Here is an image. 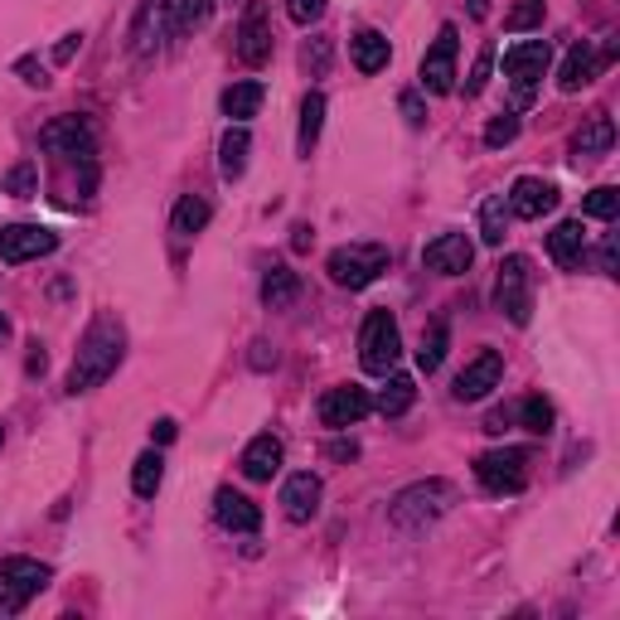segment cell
Returning <instances> with one entry per match:
<instances>
[{
  "mask_svg": "<svg viewBox=\"0 0 620 620\" xmlns=\"http://www.w3.org/2000/svg\"><path fill=\"white\" fill-rule=\"evenodd\" d=\"M126 359V329L122 321H112V315H98V321L88 325L83 345L73 354V368H69V393H92L98 384H108V378L122 368Z\"/></svg>",
  "mask_w": 620,
  "mask_h": 620,
  "instance_id": "1",
  "label": "cell"
},
{
  "mask_svg": "<svg viewBox=\"0 0 620 620\" xmlns=\"http://www.w3.org/2000/svg\"><path fill=\"white\" fill-rule=\"evenodd\" d=\"M451 505H456L451 480H421V485H407V490L393 499L388 519H393V529L417 533V529H427V524H437L441 514H451Z\"/></svg>",
  "mask_w": 620,
  "mask_h": 620,
  "instance_id": "2",
  "label": "cell"
},
{
  "mask_svg": "<svg viewBox=\"0 0 620 620\" xmlns=\"http://www.w3.org/2000/svg\"><path fill=\"white\" fill-rule=\"evenodd\" d=\"M388 262H393V253L384 243H349V247H335V253H329L325 272H329V282L335 286L364 292V286H374L378 276L388 272Z\"/></svg>",
  "mask_w": 620,
  "mask_h": 620,
  "instance_id": "3",
  "label": "cell"
},
{
  "mask_svg": "<svg viewBox=\"0 0 620 620\" xmlns=\"http://www.w3.org/2000/svg\"><path fill=\"white\" fill-rule=\"evenodd\" d=\"M548 63H552V44H548V39H524V44L505 49V78L514 88V108H529V102H533V92H538V83H543Z\"/></svg>",
  "mask_w": 620,
  "mask_h": 620,
  "instance_id": "4",
  "label": "cell"
},
{
  "mask_svg": "<svg viewBox=\"0 0 620 620\" xmlns=\"http://www.w3.org/2000/svg\"><path fill=\"white\" fill-rule=\"evenodd\" d=\"M403 359V335H398V321H393V311H368V321L359 329V364L368 374H393Z\"/></svg>",
  "mask_w": 620,
  "mask_h": 620,
  "instance_id": "5",
  "label": "cell"
},
{
  "mask_svg": "<svg viewBox=\"0 0 620 620\" xmlns=\"http://www.w3.org/2000/svg\"><path fill=\"white\" fill-rule=\"evenodd\" d=\"M495 306L509 315L514 325H529L533 315V267L529 257H505L499 262V276H495Z\"/></svg>",
  "mask_w": 620,
  "mask_h": 620,
  "instance_id": "6",
  "label": "cell"
},
{
  "mask_svg": "<svg viewBox=\"0 0 620 620\" xmlns=\"http://www.w3.org/2000/svg\"><path fill=\"white\" fill-rule=\"evenodd\" d=\"M49 562H34V558H6L0 562V611L16 616L30 606V597L49 587Z\"/></svg>",
  "mask_w": 620,
  "mask_h": 620,
  "instance_id": "7",
  "label": "cell"
},
{
  "mask_svg": "<svg viewBox=\"0 0 620 620\" xmlns=\"http://www.w3.org/2000/svg\"><path fill=\"white\" fill-rule=\"evenodd\" d=\"M475 480L490 495H519L529 485V451L524 446H505V451H485L475 460Z\"/></svg>",
  "mask_w": 620,
  "mask_h": 620,
  "instance_id": "8",
  "label": "cell"
},
{
  "mask_svg": "<svg viewBox=\"0 0 620 620\" xmlns=\"http://www.w3.org/2000/svg\"><path fill=\"white\" fill-rule=\"evenodd\" d=\"M456 54H460V34L456 24H441V34L431 39V49L421 54V92H431V98H441V92L456 88Z\"/></svg>",
  "mask_w": 620,
  "mask_h": 620,
  "instance_id": "9",
  "label": "cell"
},
{
  "mask_svg": "<svg viewBox=\"0 0 620 620\" xmlns=\"http://www.w3.org/2000/svg\"><path fill=\"white\" fill-rule=\"evenodd\" d=\"M54 247H59V233L39 228V223H6V228H0V262H10V267L49 257Z\"/></svg>",
  "mask_w": 620,
  "mask_h": 620,
  "instance_id": "10",
  "label": "cell"
},
{
  "mask_svg": "<svg viewBox=\"0 0 620 620\" xmlns=\"http://www.w3.org/2000/svg\"><path fill=\"white\" fill-rule=\"evenodd\" d=\"M315 413H321V421L329 431H345V427H354V421H364L368 413H374V398H368V388H359V384H339V388L325 393Z\"/></svg>",
  "mask_w": 620,
  "mask_h": 620,
  "instance_id": "11",
  "label": "cell"
},
{
  "mask_svg": "<svg viewBox=\"0 0 620 620\" xmlns=\"http://www.w3.org/2000/svg\"><path fill=\"white\" fill-rule=\"evenodd\" d=\"M39 141H44V151L78 155V161H92V151H98V136H92V126L83 116H59V122H49L39 131Z\"/></svg>",
  "mask_w": 620,
  "mask_h": 620,
  "instance_id": "12",
  "label": "cell"
},
{
  "mask_svg": "<svg viewBox=\"0 0 620 620\" xmlns=\"http://www.w3.org/2000/svg\"><path fill=\"white\" fill-rule=\"evenodd\" d=\"M505 204H509L514 218H543V214L558 209V184L538 180V175H524V180H514V190L505 194Z\"/></svg>",
  "mask_w": 620,
  "mask_h": 620,
  "instance_id": "13",
  "label": "cell"
},
{
  "mask_svg": "<svg viewBox=\"0 0 620 620\" xmlns=\"http://www.w3.org/2000/svg\"><path fill=\"white\" fill-rule=\"evenodd\" d=\"M499 378H505V359H499L495 349L475 354V359L460 368V378H456V403H480L490 388H499Z\"/></svg>",
  "mask_w": 620,
  "mask_h": 620,
  "instance_id": "14",
  "label": "cell"
},
{
  "mask_svg": "<svg viewBox=\"0 0 620 620\" xmlns=\"http://www.w3.org/2000/svg\"><path fill=\"white\" fill-rule=\"evenodd\" d=\"M470 257H475V247H470L466 233H437L427 247H421V262H427L431 272H441V276L470 272Z\"/></svg>",
  "mask_w": 620,
  "mask_h": 620,
  "instance_id": "15",
  "label": "cell"
},
{
  "mask_svg": "<svg viewBox=\"0 0 620 620\" xmlns=\"http://www.w3.org/2000/svg\"><path fill=\"white\" fill-rule=\"evenodd\" d=\"M606 63H611V49H591L587 39L582 44H572L567 49V59H562V73H558V88L562 92H582L591 78H597Z\"/></svg>",
  "mask_w": 620,
  "mask_h": 620,
  "instance_id": "16",
  "label": "cell"
},
{
  "mask_svg": "<svg viewBox=\"0 0 620 620\" xmlns=\"http://www.w3.org/2000/svg\"><path fill=\"white\" fill-rule=\"evenodd\" d=\"M321 475H311V470H301L292 475V480L282 485V509H286V519L292 524H311L315 514H321Z\"/></svg>",
  "mask_w": 620,
  "mask_h": 620,
  "instance_id": "17",
  "label": "cell"
},
{
  "mask_svg": "<svg viewBox=\"0 0 620 620\" xmlns=\"http://www.w3.org/2000/svg\"><path fill=\"white\" fill-rule=\"evenodd\" d=\"M165 16H170V0H141L136 20H131V49H136L141 59L161 49V39H165Z\"/></svg>",
  "mask_w": 620,
  "mask_h": 620,
  "instance_id": "18",
  "label": "cell"
},
{
  "mask_svg": "<svg viewBox=\"0 0 620 620\" xmlns=\"http://www.w3.org/2000/svg\"><path fill=\"white\" fill-rule=\"evenodd\" d=\"M237 59L247 63V69H262V63L272 59V24L262 16V6H253L243 16V30H237Z\"/></svg>",
  "mask_w": 620,
  "mask_h": 620,
  "instance_id": "19",
  "label": "cell"
},
{
  "mask_svg": "<svg viewBox=\"0 0 620 620\" xmlns=\"http://www.w3.org/2000/svg\"><path fill=\"white\" fill-rule=\"evenodd\" d=\"M214 519L228 533H257L262 529V509L247 495H237V490H218L214 495Z\"/></svg>",
  "mask_w": 620,
  "mask_h": 620,
  "instance_id": "20",
  "label": "cell"
},
{
  "mask_svg": "<svg viewBox=\"0 0 620 620\" xmlns=\"http://www.w3.org/2000/svg\"><path fill=\"white\" fill-rule=\"evenodd\" d=\"M548 253H552V262H558L562 272L582 267V257H587V233H582V218H567V223H558V228L548 233Z\"/></svg>",
  "mask_w": 620,
  "mask_h": 620,
  "instance_id": "21",
  "label": "cell"
},
{
  "mask_svg": "<svg viewBox=\"0 0 620 620\" xmlns=\"http://www.w3.org/2000/svg\"><path fill=\"white\" fill-rule=\"evenodd\" d=\"M237 466H243L247 480H272V475L282 470V441H276L272 431H262V437L243 446V460H237Z\"/></svg>",
  "mask_w": 620,
  "mask_h": 620,
  "instance_id": "22",
  "label": "cell"
},
{
  "mask_svg": "<svg viewBox=\"0 0 620 620\" xmlns=\"http://www.w3.org/2000/svg\"><path fill=\"white\" fill-rule=\"evenodd\" d=\"M349 59H354V69H359L364 78L384 73V69H388V59H393L388 34H378V30H359V34L349 39Z\"/></svg>",
  "mask_w": 620,
  "mask_h": 620,
  "instance_id": "23",
  "label": "cell"
},
{
  "mask_svg": "<svg viewBox=\"0 0 620 620\" xmlns=\"http://www.w3.org/2000/svg\"><path fill=\"white\" fill-rule=\"evenodd\" d=\"M247 151H253V136H247V126L243 122H233L228 131H223V141H218V170H223V180H243V170H247Z\"/></svg>",
  "mask_w": 620,
  "mask_h": 620,
  "instance_id": "24",
  "label": "cell"
},
{
  "mask_svg": "<svg viewBox=\"0 0 620 620\" xmlns=\"http://www.w3.org/2000/svg\"><path fill=\"white\" fill-rule=\"evenodd\" d=\"M616 146V122L611 116H591V122L577 131V141H572V151H577V161H601V155H611Z\"/></svg>",
  "mask_w": 620,
  "mask_h": 620,
  "instance_id": "25",
  "label": "cell"
},
{
  "mask_svg": "<svg viewBox=\"0 0 620 620\" xmlns=\"http://www.w3.org/2000/svg\"><path fill=\"white\" fill-rule=\"evenodd\" d=\"M262 98H267V88L257 83V78H243V83H233L223 92V116H233V122H247V116H257Z\"/></svg>",
  "mask_w": 620,
  "mask_h": 620,
  "instance_id": "26",
  "label": "cell"
},
{
  "mask_svg": "<svg viewBox=\"0 0 620 620\" xmlns=\"http://www.w3.org/2000/svg\"><path fill=\"white\" fill-rule=\"evenodd\" d=\"M296 296H301V276L292 267H272L262 276V306L267 311H286Z\"/></svg>",
  "mask_w": 620,
  "mask_h": 620,
  "instance_id": "27",
  "label": "cell"
},
{
  "mask_svg": "<svg viewBox=\"0 0 620 620\" xmlns=\"http://www.w3.org/2000/svg\"><path fill=\"white\" fill-rule=\"evenodd\" d=\"M209 218H214V204H209L204 194H184V200L175 204V218H170V223H175L180 237H194V233H204Z\"/></svg>",
  "mask_w": 620,
  "mask_h": 620,
  "instance_id": "28",
  "label": "cell"
},
{
  "mask_svg": "<svg viewBox=\"0 0 620 620\" xmlns=\"http://www.w3.org/2000/svg\"><path fill=\"white\" fill-rule=\"evenodd\" d=\"M384 378H388V388L374 398V407H378L384 417H403L407 407H413V398H417V384H413L407 374H384Z\"/></svg>",
  "mask_w": 620,
  "mask_h": 620,
  "instance_id": "29",
  "label": "cell"
},
{
  "mask_svg": "<svg viewBox=\"0 0 620 620\" xmlns=\"http://www.w3.org/2000/svg\"><path fill=\"white\" fill-rule=\"evenodd\" d=\"M321 126H325V98H321V92H311V98L301 102V131H296L301 155L315 151V141H321Z\"/></svg>",
  "mask_w": 620,
  "mask_h": 620,
  "instance_id": "30",
  "label": "cell"
},
{
  "mask_svg": "<svg viewBox=\"0 0 620 620\" xmlns=\"http://www.w3.org/2000/svg\"><path fill=\"white\" fill-rule=\"evenodd\" d=\"M446 345H451V329H446V321H431V329L421 335V349H417L421 374H437L441 359H446Z\"/></svg>",
  "mask_w": 620,
  "mask_h": 620,
  "instance_id": "31",
  "label": "cell"
},
{
  "mask_svg": "<svg viewBox=\"0 0 620 620\" xmlns=\"http://www.w3.org/2000/svg\"><path fill=\"white\" fill-rule=\"evenodd\" d=\"M509 204H505V194H490V200H485L480 204V237H485V243H490V247H499V243H505V228H509Z\"/></svg>",
  "mask_w": 620,
  "mask_h": 620,
  "instance_id": "32",
  "label": "cell"
},
{
  "mask_svg": "<svg viewBox=\"0 0 620 620\" xmlns=\"http://www.w3.org/2000/svg\"><path fill=\"white\" fill-rule=\"evenodd\" d=\"M161 480H165V456L161 451H146L131 466V490H136L141 499H151L155 490H161Z\"/></svg>",
  "mask_w": 620,
  "mask_h": 620,
  "instance_id": "33",
  "label": "cell"
},
{
  "mask_svg": "<svg viewBox=\"0 0 620 620\" xmlns=\"http://www.w3.org/2000/svg\"><path fill=\"white\" fill-rule=\"evenodd\" d=\"M514 421H519L524 431H533V437H548V431H552V403L524 398L519 407H514Z\"/></svg>",
  "mask_w": 620,
  "mask_h": 620,
  "instance_id": "34",
  "label": "cell"
},
{
  "mask_svg": "<svg viewBox=\"0 0 620 620\" xmlns=\"http://www.w3.org/2000/svg\"><path fill=\"white\" fill-rule=\"evenodd\" d=\"M582 214H587V218L611 223V218L620 214V190H616V184H601V190H591L587 200H582Z\"/></svg>",
  "mask_w": 620,
  "mask_h": 620,
  "instance_id": "35",
  "label": "cell"
},
{
  "mask_svg": "<svg viewBox=\"0 0 620 620\" xmlns=\"http://www.w3.org/2000/svg\"><path fill=\"white\" fill-rule=\"evenodd\" d=\"M543 10H548V0H519V6L509 10V20H505V30L509 34H529L543 24Z\"/></svg>",
  "mask_w": 620,
  "mask_h": 620,
  "instance_id": "36",
  "label": "cell"
},
{
  "mask_svg": "<svg viewBox=\"0 0 620 620\" xmlns=\"http://www.w3.org/2000/svg\"><path fill=\"white\" fill-rule=\"evenodd\" d=\"M170 6H175V30L180 34H194L209 20V0H170Z\"/></svg>",
  "mask_w": 620,
  "mask_h": 620,
  "instance_id": "37",
  "label": "cell"
},
{
  "mask_svg": "<svg viewBox=\"0 0 620 620\" xmlns=\"http://www.w3.org/2000/svg\"><path fill=\"white\" fill-rule=\"evenodd\" d=\"M514 136H519V116H514V112H505V116H495V122L485 126V146H490V151H499V146H509Z\"/></svg>",
  "mask_w": 620,
  "mask_h": 620,
  "instance_id": "38",
  "label": "cell"
},
{
  "mask_svg": "<svg viewBox=\"0 0 620 620\" xmlns=\"http://www.w3.org/2000/svg\"><path fill=\"white\" fill-rule=\"evenodd\" d=\"M490 69H495V44H485L480 59H475V69H470V78H466V98H480L485 83H490Z\"/></svg>",
  "mask_w": 620,
  "mask_h": 620,
  "instance_id": "39",
  "label": "cell"
},
{
  "mask_svg": "<svg viewBox=\"0 0 620 620\" xmlns=\"http://www.w3.org/2000/svg\"><path fill=\"white\" fill-rule=\"evenodd\" d=\"M34 184H39V175H34V165H30V161H20V165L6 175V190L16 194V200H30V194H34Z\"/></svg>",
  "mask_w": 620,
  "mask_h": 620,
  "instance_id": "40",
  "label": "cell"
},
{
  "mask_svg": "<svg viewBox=\"0 0 620 620\" xmlns=\"http://www.w3.org/2000/svg\"><path fill=\"white\" fill-rule=\"evenodd\" d=\"M325 6H329V0H286V10H292L296 24H315L325 16Z\"/></svg>",
  "mask_w": 620,
  "mask_h": 620,
  "instance_id": "41",
  "label": "cell"
},
{
  "mask_svg": "<svg viewBox=\"0 0 620 620\" xmlns=\"http://www.w3.org/2000/svg\"><path fill=\"white\" fill-rule=\"evenodd\" d=\"M16 73H24V83H30V88H49V73L39 69L34 59H20V63H16Z\"/></svg>",
  "mask_w": 620,
  "mask_h": 620,
  "instance_id": "42",
  "label": "cell"
},
{
  "mask_svg": "<svg viewBox=\"0 0 620 620\" xmlns=\"http://www.w3.org/2000/svg\"><path fill=\"white\" fill-rule=\"evenodd\" d=\"M403 116H407V126H421V122H427V112H421V98H417V92H403Z\"/></svg>",
  "mask_w": 620,
  "mask_h": 620,
  "instance_id": "43",
  "label": "cell"
},
{
  "mask_svg": "<svg viewBox=\"0 0 620 620\" xmlns=\"http://www.w3.org/2000/svg\"><path fill=\"white\" fill-rule=\"evenodd\" d=\"M78 49H83V34H63V44L54 49V63H69Z\"/></svg>",
  "mask_w": 620,
  "mask_h": 620,
  "instance_id": "44",
  "label": "cell"
},
{
  "mask_svg": "<svg viewBox=\"0 0 620 620\" xmlns=\"http://www.w3.org/2000/svg\"><path fill=\"white\" fill-rule=\"evenodd\" d=\"M151 441H155V446H170V441H175V421H170V417L155 421V427H151Z\"/></svg>",
  "mask_w": 620,
  "mask_h": 620,
  "instance_id": "45",
  "label": "cell"
},
{
  "mask_svg": "<svg viewBox=\"0 0 620 620\" xmlns=\"http://www.w3.org/2000/svg\"><path fill=\"white\" fill-rule=\"evenodd\" d=\"M601 272L616 276V237H606V247H601Z\"/></svg>",
  "mask_w": 620,
  "mask_h": 620,
  "instance_id": "46",
  "label": "cell"
},
{
  "mask_svg": "<svg viewBox=\"0 0 620 620\" xmlns=\"http://www.w3.org/2000/svg\"><path fill=\"white\" fill-rule=\"evenodd\" d=\"M253 349H257V354H253V368H267V364H276V349H272V345H262V339H257Z\"/></svg>",
  "mask_w": 620,
  "mask_h": 620,
  "instance_id": "47",
  "label": "cell"
},
{
  "mask_svg": "<svg viewBox=\"0 0 620 620\" xmlns=\"http://www.w3.org/2000/svg\"><path fill=\"white\" fill-rule=\"evenodd\" d=\"M490 16V0H470V20H485Z\"/></svg>",
  "mask_w": 620,
  "mask_h": 620,
  "instance_id": "48",
  "label": "cell"
},
{
  "mask_svg": "<svg viewBox=\"0 0 620 620\" xmlns=\"http://www.w3.org/2000/svg\"><path fill=\"white\" fill-rule=\"evenodd\" d=\"M6 339H10V325H6V315H0V345H6Z\"/></svg>",
  "mask_w": 620,
  "mask_h": 620,
  "instance_id": "49",
  "label": "cell"
},
{
  "mask_svg": "<svg viewBox=\"0 0 620 620\" xmlns=\"http://www.w3.org/2000/svg\"><path fill=\"white\" fill-rule=\"evenodd\" d=\"M0 446H6V427H0Z\"/></svg>",
  "mask_w": 620,
  "mask_h": 620,
  "instance_id": "50",
  "label": "cell"
}]
</instances>
